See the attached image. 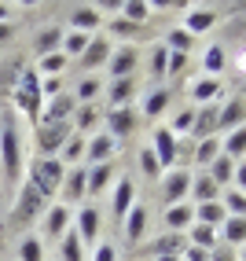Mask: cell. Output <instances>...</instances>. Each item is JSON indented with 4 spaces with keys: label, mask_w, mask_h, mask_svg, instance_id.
<instances>
[{
    "label": "cell",
    "mask_w": 246,
    "mask_h": 261,
    "mask_svg": "<svg viewBox=\"0 0 246 261\" xmlns=\"http://www.w3.org/2000/svg\"><path fill=\"white\" fill-rule=\"evenodd\" d=\"M0 166H4L8 180L22 177V140H19V129H15L11 118H4V129H0Z\"/></svg>",
    "instance_id": "obj_1"
},
{
    "label": "cell",
    "mask_w": 246,
    "mask_h": 261,
    "mask_svg": "<svg viewBox=\"0 0 246 261\" xmlns=\"http://www.w3.org/2000/svg\"><path fill=\"white\" fill-rule=\"evenodd\" d=\"M26 180L48 199V195H56V191L63 188V180H66V166H63L59 159H37V162L30 166V177H26Z\"/></svg>",
    "instance_id": "obj_2"
},
{
    "label": "cell",
    "mask_w": 246,
    "mask_h": 261,
    "mask_svg": "<svg viewBox=\"0 0 246 261\" xmlns=\"http://www.w3.org/2000/svg\"><path fill=\"white\" fill-rule=\"evenodd\" d=\"M41 74L37 70H26L19 81V92H15V107L26 111L30 118H41Z\"/></svg>",
    "instance_id": "obj_3"
},
{
    "label": "cell",
    "mask_w": 246,
    "mask_h": 261,
    "mask_svg": "<svg viewBox=\"0 0 246 261\" xmlns=\"http://www.w3.org/2000/svg\"><path fill=\"white\" fill-rule=\"evenodd\" d=\"M44 195H41V191L37 188H33L30 180L22 184V191H19V199H15V210H11V221H19V224H30L33 217H37L41 210H44Z\"/></svg>",
    "instance_id": "obj_4"
},
{
    "label": "cell",
    "mask_w": 246,
    "mask_h": 261,
    "mask_svg": "<svg viewBox=\"0 0 246 261\" xmlns=\"http://www.w3.org/2000/svg\"><path fill=\"white\" fill-rule=\"evenodd\" d=\"M66 140H70V125H66V121H63V125H41L37 129V147H41L44 159H56V151Z\"/></svg>",
    "instance_id": "obj_5"
},
{
    "label": "cell",
    "mask_w": 246,
    "mask_h": 261,
    "mask_svg": "<svg viewBox=\"0 0 246 261\" xmlns=\"http://www.w3.org/2000/svg\"><path fill=\"white\" fill-rule=\"evenodd\" d=\"M151 154L158 159V166L162 169H173V159H177V136H173L169 129H154V136H151Z\"/></svg>",
    "instance_id": "obj_6"
},
{
    "label": "cell",
    "mask_w": 246,
    "mask_h": 261,
    "mask_svg": "<svg viewBox=\"0 0 246 261\" xmlns=\"http://www.w3.org/2000/svg\"><path fill=\"white\" fill-rule=\"evenodd\" d=\"M114 151H118V140H111L107 133H96L92 140H89V147H85V162H89V166L111 162V159H114ZM89 166H85V169H89Z\"/></svg>",
    "instance_id": "obj_7"
},
{
    "label": "cell",
    "mask_w": 246,
    "mask_h": 261,
    "mask_svg": "<svg viewBox=\"0 0 246 261\" xmlns=\"http://www.w3.org/2000/svg\"><path fill=\"white\" fill-rule=\"evenodd\" d=\"M77 111V103H74V96H56V99H51L48 103V107L41 111V121H44V125H63V121L70 118V114H74Z\"/></svg>",
    "instance_id": "obj_8"
},
{
    "label": "cell",
    "mask_w": 246,
    "mask_h": 261,
    "mask_svg": "<svg viewBox=\"0 0 246 261\" xmlns=\"http://www.w3.org/2000/svg\"><path fill=\"white\" fill-rule=\"evenodd\" d=\"M111 51H114V48H111L107 37H92L89 48L81 51V66H85V70H96V66H103V63L111 59Z\"/></svg>",
    "instance_id": "obj_9"
},
{
    "label": "cell",
    "mask_w": 246,
    "mask_h": 261,
    "mask_svg": "<svg viewBox=\"0 0 246 261\" xmlns=\"http://www.w3.org/2000/svg\"><path fill=\"white\" fill-rule=\"evenodd\" d=\"M213 26H217V11H213V8H191L180 30H187L191 37H195V33H209Z\"/></svg>",
    "instance_id": "obj_10"
},
{
    "label": "cell",
    "mask_w": 246,
    "mask_h": 261,
    "mask_svg": "<svg viewBox=\"0 0 246 261\" xmlns=\"http://www.w3.org/2000/svg\"><path fill=\"white\" fill-rule=\"evenodd\" d=\"M96 236H99V214H96V206H85L77 214V239L85 247H96Z\"/></svg>",
    "instance_id": "obj_11"
},
{
    "label": "cell",
    "mask_w": 246,
    "mask_h": 261,
    "mask_svg": "<svg viewBox=\"0 0 246 261\" xmlns=\"http://www.w3.org/2000/svg\"><path fill=\"white\" fill-rule=\"evenodd\" d=\"M85 184H89V169L77 166L74 173H66V180H63V199L66 202H81L85 199ZM63 202V206H66Z\"/></svg>",
    "instance_id": "obj_12"
},
{
    "label": "cell",
    "mask_w": 246,
    "mask_h": 261,
    "mask_svg": "<svg viewBox=\"0 0 246 261\" xmlns=\"http://www.w3.org/2000/svg\"><path fill=\"white\" fill-rule=\"evenodd\" d=\"M187 188H191V177H187L184 169H173V173H166V202H169V206L184 202Z\"/></svg>",
    "instance_id": "obj_13"
},
{
    "label": "cell",
    "mask_w": 246,
    "mask_h": 261,
    "mask_svg": "<svg viewBox=\"0 0 246 261\" xmlns=\"http://www.w3.org/2000/svg\"><path fill=\"white\" fill-rule=\"evenodd\" d=\"M144 228H147V206L144 202H132V210L125 214V239L140 243V239H144Z\"/></svg>",
    "instance_id": "obj_14"
},
{
    "label": "cell",
    "mask_w": 246,
    "mask_h": 261,
    "mask_svg": "<svg viewBox=\"0 0 246 261\" xmlns=\"http://www.w3.org/2000/svg\"><path fill=\"white\" fill-rule=\"evenodd\" d=\"M166 224H169V232H184L195 224V206H187V202H177V206H166Z\"/></svg>",
    "instance_id": "obj_15"
},
{
    "label": "cell",
    "mask_w": 246,
    "mask_h": 261,
    "mask_svg": "<svg viewBox=\"0 0 246 261\" xmlns=\"http://www.w3.org/2000/svg\"><path fill=\"white\" fill-rule=\"evenodd\" d=\"M107 121H111V140H121V136H129V129L136 125V114L129 111V107H111V114H107Z\"/></svg>",
    "instance_id": "obj_16"
},
{
    "label": "cell",
    "mask_w": 246,
    "mask_h": 261,
    "mask_svg": "<svg viewBox=\"0 0 246 261\" xmlns=\"http://www.w3.org/2000/svg\"><path fill=\"white\" fill-rule=\"evenodd\" d=\"M213 129H217V107H213V103H206V107H195L191 133H195L199 140H206V136H213Z\"/></svg>",
    "instance_id": "obj_17"
},
{
    "label": "cell",
    "mask_w": 246,
    "mask_h": 261,
    "mask_svg": "<svg viewBox=\"0 0 246 261\" xmlns=\"http://www.w3.org/2000/svg\"><path fill=\"white\" fill-rule=\"evenodd\" d=\"M136 48H118V51H111V77H132V66H136Z\"/></svg>",
    "instance_id": "obj_18"
},
{
    "label": "cell",
    "mask_w": 246,
    "mask_h": 261,
    "mask_svg": "<svg viewBox=\"0 0 246 261\" xmlns=\"http://www.w3.org/2000/svg\"><path fill=\"white\" fill-rule=\"evenodd\" d=\"M111 177H114V162H99V166H92V169H89V184H85V191H89V195H103V191H107V184H111Z\"/></svg>",
    "instance_id": "obj_19"
},
{
    "label": "cell",
    "mask_w": 246,
    "mask_h": 261,
    "mask_svg": "<svg viewBox=\"0 0 246 261\" xmlns=\"http://www.w3.org/2000/svg\"><path fill=\"white\" fill-rule=\"evenodd\" d=\"M66 224H70V206H51L48 210V217H44V232L51 236V239H63L66 236Z\"/></svg>",
    "instance_id": "obj_20"
},
{
    "label": "cell",
    "mask_w": 246,
    "mask_h": 261,
    "mask_svg": "<svg viewBox=\"0 0 246 261\" xmlns=\"http://www.w3.org/2000/svg\"><path fill=\"white\" fill-rule=\"evenodd\" d=\"M132 202H136V191H132V180L129 177H121L118 188H114V217L125 221V214L132 210Z\"/></svg>",
    "instance_id": "obj_21"
},
{
    "label": "cell",
    "mask_w": 246,
    "mask_h": 261,
    "mask_svg": "<svg viewBox=\"0 0 246 261\" xmlns=\"http://www.w3.org/2000/svg\"><path fill=\"white\" fill-rule=\"evenodd\" d=\"M70 22H74V30L77 33H96V26H99V8H92V4H85V8H74V15H70Z\"/></svg>",
    "instance_id": "obj_22"
},
{
    "label": "cell",
    "mask_w": 246,
    "mask_h": 261,
    "mask_svg": "<svg viewBox=\"0 0 246 261\" xmlns=\"http://www.w3.org/2000/svg\"><path fill=\"white\" fill-rule=\"evenodd\" d=\"M217 129H242V96H235L228 107H217Z\"/></svg>",
    "instance_id": "obj_23"
},
{
    "label": "cell",
    "mask_w": 246,
    "mask_h": 261,
    "mask_svg": "<svg viewBox=\"0 0 246 261\" xmlns=\"http://www.w3.org/2000/svg\"><path fill=\"white\" fill-rule=\"evenodd\" d=\"M221 154L239 166L242 154H246V129H232V136H224V140H221Z\"/></svg>",
    "instance_id": "obj_24"
},
{
    "label": "cell",
    "mask_w": 246,
    "mask_h": 261,
    "mask_svg": "<svg viewBox=\"0 0 246 261\" xmlns=\"http://www.w3.org/2000/svg\"><path fill=\"white\" fill-rule=\"evenodd\" d=\"M217 96H221V81H217V77H199V81H191V99L202 103V107H206V103H213Z\"/></svg>",
    "instance_id": "obj_25"
},
{
    "label": "cell",
    "mask_w": 246,
    "mask_h": 261,
    "mask_svg": "<svg viewBox=\"0 0 246 261\" xmlns=\"http://www.w3.org/2000/svg\"><path fill=\"white\" fill-rule=\"evenodd\" d=\"M224 206L213 199V202H199V210H195V224H206V228H217V224H224Z\"/></svg>",
    "instance_id": "obj_26"
},
{
    "label": "cell",
    "mask_w": 246,
    "mask_h": 261,
    "mask_svg": "<svg viewBox=\"0 0 246 261\" xmlns=\"http://www.w3.org/2000/svg\"><path fill=\"white\" fill-rule=\"evenodd\" d=\"M235 169H239V166H235L232 159H224V154H217V159L209 162V173H206V177L213 180L217 188H224V184H232V173H235Z\"/></svg>",
    "instance_id": "obj_27"
},
{
    "label": "cell",
    "mask_w": 246,
    "mask_h": 261,
    "mask_svg": "<svg viewBox=\"0 0 246 261\" xmlns=\"http://www.w3.org/2000/svg\"><path fill=\"white\" fill-rule=\"evenodd\" d=\"M118 8H121V15H125V22H132V26H144L151 19V4L147 0H125V4H118Z\"/></svg>",
    "instance_id": "obj_28"
},
{
    "label": "cell",
    "mask_w": 246,
    "mask_h": 261,
    "mask_svg": "<svg viewBox=\"0 0 246 261\" xmlns=\"http://www.w3.org/2000/svg\"><path fill=\"white\" fill-rule=\"evenodd\" d=\"M169 103H173L169 89H154V92H151V96L144 99V118H162Z\"/></svg>",
    "instance_id": "obj_29"
},
{
    "label": "cell",
    "mask_w": 246,
    "mask_h": 261,
    "mask_svg": "<svg viewBox=\"0 0 246 261\" xmlns=\"http://www.w3.org/2000/svg\"><path fill=\"white\" fill-rule=\"evenodd\" d=\"M221 232L228 239V247H242V243H246V221L242 217H224Z\"/></svg>",
    "instance_id": "obj_30"
},
{
    "label": "cell",
    "mask_w": 246,
    "mask_h": 261,
    "mask_svg": "<svg viewBox=\"0 0 246 261\" xmlns=\"http://www.w3.org/2000/svg\"><path fill=\"white\" fill-rule=\"evenodd\" d=\"M89 41H92V37H89V33H77V30H70V33H66V37L59 41V51H63V56H66V59H70V56H81V51H85V48H89Z\"/></svg>",
    "instance_id": "obj_31"
},
{
    "label": "cell",
    "mask_w": 246,
    "mask_h": 261,
    "mask_svg": "<svg viewBox=\"0 0 246 261\" xmlns=\"http://www.w3.org/2000/svg\"><path fill=\"white\" fill-rule=\"evenodd\" d=\"M224 70V44H209L206 48V56H202V74L206 77H213Z\"/></svg>",
    "instance_id": "obj_32"
},
{
    "label": "cell",
    "mask_w": 246,
    "mask_h": 261,
    "mask_svg": "<svg viewBox=\"0 0 246 261\" xmlns=\"http://www.w3.org/2000/svg\"><path fill=\"white\" fill-rule=\"evenodd\" d=\"M162 44H166L169 51H177V56H187V51L195 48V37H191L187 30H173V33H169V37H166Z\"/></svg>",
    "instance_id": "obj_33"
},
{
    "label": "cell",
    "mask_w": 246,
    "mask_h": 261,
    "mask_svg": "<svg viewBox=\"0 0 246 261\" xmlns=\"http://www.w3.org/2000/svg\"><path fill=\"white\" fill-rule=\"evenodd\" d=\"M191 247H199V250H213V247H217V228L191 224Z\"/></svg>",
    "instance_id": "obj_34"
},
{
    "label": "cell",
    "mask_w": 246,
    "mask_h": 261,
    "mask_svg": "<svg viewBox=\"0 0 246 261\" xmlns=\"http://www.w3.org/2000/svg\"><path fill=\"white\" fill-rule=\"evenodd\" d=\"M221 206H224L228 217H242V214H246V191H242V188H232V191L224 195Z\"/></svg>",
    "instance_id": "obj_35"
},
{
    "label": "cell",
    "mask_w": 246,
    "mask_h": 261,
    "mask_svg": "<svg viewBox=\"0 0 246 261\" xmlns=\"http://www.w3.org/2000/svg\"><path fill=\"white\" fill-rule=\"evenodd\" d=\"M221 154V140L217 136H206V140H199V147H195V162L199 166H209Z\"/></svg>",
    "instance_id": "obj_36"
},
{
    "label": "cell",
    "mask_w": 246,
    "mask_h": 261,
    "mask_svg": "<svg viewBox=\"0 0 246 261\" xmlns=\"http://www.w3.org/2000/svg\"><path fill=\"white\" fill-rule=\"evenodd\" d=\"M129 96H132V77H114L111 81V107H125Z\"/></svg>",
    "instance_id": "obj_37"
},
{
    "label": "cell",
    "mask_w": 246,
    "mask_h": 261,
    "mask_svg": "<svg viewBox=\"0 0 246 261\" xmlns=\"http://www.w3.org/2000/svg\"><path fill=\"white\" fill-rule=\"evenodd\" d=\"M187 191H191V195H195L199 202H213V199H217V184L209 180L206 173H202L199 180H191V188H187Z\"/></svg>",
    "instance_id": "obj_38"
},
{
    "label": "cell",
    "mask_w": 246,
    "mask_h": 261,
    "mask_svg": "<svg viewBox=\"0 0 246 261\" xmlns=\"http://www.w3.org/2000/svg\"><path fill=\"white\" fill-rule=\"evenodd\" d=\"M59 41H63V30L59 26H48L41 37H37V56H51V51L59 48Z\"/></svg>",
    "instance_id": "obj_39"
},
{
    "label": "cell",
    "mask_w": 246,
    "mask_h": 261,
    "mask_svg": "<svg viewBox=\"0 0 246 261\" xmlns=\"http://www.w3.org/2000/svg\"><path fill=\"white\" fill-rule=\"evenodd\" d=\"M59 257H63V261H85V257H81V239H77V232H66V236H63Z\"/></svg>",
    "instance_id": "obj_40"
},
{
    "label": "cell",
    "mask_w": 246,
    "mask_h": 261,
    "mask_svg": "<svg viewBox=\"0 0 246 261\" xmlns=\"http://www.w3.org/2000/svg\"><path fill=\"white\" fill-rule=\"evenodd\" d=\"M19 261H44V250H41V239H37V236H26V239H22Z\"/></svg>",
    "instance_id": "obj_41"
},
{
    "label": "cell",
    "mask_w": 246,
    "mask_h": 261,
    "mask_svg": "<svg viewBox=\"0 0 246 261\" xmlns=\"http://www.w3.org/2000/svg\"><path fill=\"white\" fill-rule=\"evenodd\" d=\"M166 59H169V48L166 44H151V74L154 77H166Z\"/></svg>",
    "instance_id": "obj_42"
},
{
    "label": "cell",
    "mask_w": 246,
    "mask_h": 261,
    "mask_svg": "<svg viewBox=\"0 0 246 261\" xmlns=\"http://www.w3.org/2000/svg\"><path fill=\"white\" fill-rule=\"evenodd\" d=\"M63 66H66V56H63V51H51V56H41V74H51V77H59V74H63Z\"/></svg>",
    "instance_id": "obj_43"
},
{
    "label": "cell",
    "mask_w": 246,
    "mask_h": 261,
    "mask_svg": "<svg viewBox=\"0 0 246 261\" xmlns=\"http://www.w3.org/2000/svg\"><path fill=\"white\" fill-rule=\"evenodd\" d=\"M151 250H154V257H158V254H180V236H177V232H169L166 239H158Z\"/></svg>",
    "instance_id": "obj_44"
},
{
    "label": "cell",
    "mask_w": 246,
    "mask_h": 261,
    "mask_svg": "<svg viewBox=\"0 0 246 261\" xmlns=\"http://www.w3.org/2000/svg\"><path fill=\"white\" fill-rule=\"evenodd\" d=\"M99 92H103V85H99L96 77H81V85H77V99L89 103V99H96Z\"/></svg>",
    "instance_id": "obj_45"
},
{
    "label": "cell",
    "mask_w": 246,
    "mask_h": 261,
    "mask_svg": "<svg viewBox=\"0 0 246 261\" xmlns=\"http://www.w3.org/2000/svg\"><path fill=\"white\" fill-rule=\"evenodd\" d=\"M140 166H144V173H147V177H162V166H158V159L151 154V147H144V151H140Z\"/></svg>",
    "instance_id": "obj_46"
},
{
    "label": "cell",
    "mask_w": 246,
    "mask_h": 261,
    "mask_svg": "<svg viewBox=\"0 0 246 261\" xmlns=\"http://www.w3.org/2000/svg\"><path fill=\"white\" fill-rule=\"evenodd\" d=\"M99 121V114H96V107H77V129L81 133H89L92 125Z\"/></svg>",
    "instance_id": "obj_47"
},
{
    "label": "cell",
    "mask_w": 246,
    "mask_h": 261,
    "mask_svg": "<svg viewBox=\"0 0 246 261\" xmlns=\"http://www.w3.org/2000/svg\"><path fill=\"white\" fill-rule=\"evenodd\" d=\"M92 261H118L114 243H96V247H92Z\"/></svg>",
    "instance_id": "obj_48"
},
{
    "label": "cell",
    "mask_w": 246,
    "mask_h": 261,
    "mask_svg": "<svg viewBox=\"0 0 246 261\" xmlns=\"http://www.w3.org/2000/svg\"><path fill=\"white\" fill-rule=\"evenodd\" d=\"M140 26H132V22H125V19H114L111 22V33H118V37H132Z\"/></svg>",
    "instance_id": "obj_49"
},
{
    "label": "cell",
    "mask_w": 246,
    "mask_h": 261,
    "mask_svg": "<svg viewBox=\"0 0 246 261\" xmlns=\"http://www.w3.org/2000/svg\"><path fill=\"white\" fill-rule=\"evenodd\" d=\"M59 89H63V85H59V77H48V81H41V99H44V96H51V99H56V96H59Z\"/></svg>",
    "instance_id": "obj_50"
},
{
    "label": "cell",
    "mask_w": 246,
    "mask_h": 261,
    "mask_svg": "<svg viewBox=\"0 0 246 261\" xmlns=\"http://www.w3.org/2000/svg\"><path fill=\"white\" fill-rule=\"evenodd\" d=\"M63 147H66V159H77V154L85 151V140H81V136H74V140H66Z\"/></svg>",
    "instance_id": "obj_51"
},
{
    "label": "cell",
    "mask_w": 246,
    "mask_h": 261,
    "mask_svg": "<svg viewBox=\"0 0 246 261\" xmlns=\"http://www.w3.org/2000/svg\"><path fill=\"white\" fill-rule=\"evenodd\" d=\"M184 261H209V250H199V247H187V250H184Z\"/></svg>",
    "instance_id": "obj_52"
},
{
    "label": "cell",
    "mask_w": 246,
    "mask_h": 261,
    "mask_svg": "<svg viewBox=\"0 0 246 261\" xmlns=\"http://www.w3.org/2000/svg\"><path fill=\"white\" fill-rule=\"evenodd\" d=\"M209 261H239V257H235L232 250H221V254H217V250H209Z\"/></svg>",
    "instance_id": "obj_53"
},
{
    "label": "cell",
    "mask_w": 246,
    "mask_h": 261,
    "mask_svg": "<svg viewBox=\"0 0 246 261\" xmlns=\"http://www.w3.org/2000/svg\"><path fill=\"white\" fill-rule=\"evenodd\" d=\"M11 37V22H0V41H8Z\"/></svg>",
    "instance_id": "obj_54"
},
{
    "label": "cell",
    "mask_w": 246,
    "mask_h": 261,
    "mask_svg": "<svg viewBox=\"0 0 246 261\" xmlns=\"http://www.w3.org/2000/svg\"><path fill=\"white\" fill-rule=\"evenodd\" d=\"M0 22H8V4L0 0Z\"/></svg>",
    "instance_id": "obj_55"
},
{
    "label": "cell",
    "mask_w": 246,
    "mask_h": 261,
    "mask_svg": "<svg viewBox=\"0 0 246 261\" xmlns=\"http://www.w3.org/2000/svg\"><path fill=\"white\" fill-rule=\"evenodd\" d=\"M154 261H177V254H158Z\"/></svg>",
    "instance_id": "obj_56"
}]
</instances>
